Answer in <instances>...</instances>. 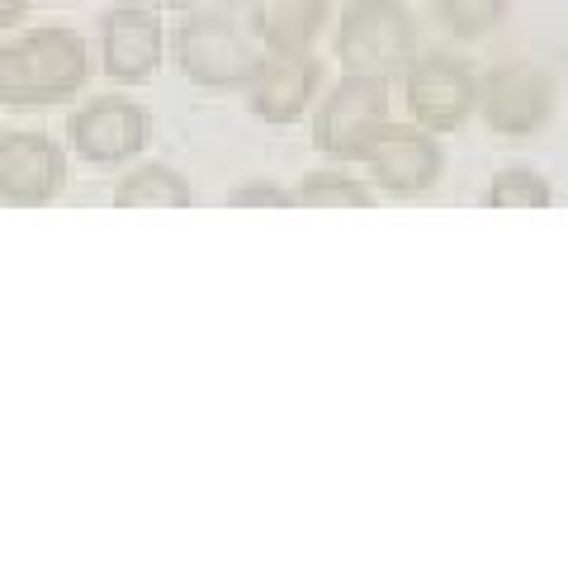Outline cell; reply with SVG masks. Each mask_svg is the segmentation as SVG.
<instances>
[{
  "mask_svg": "<svg viewBox=\"0 0 568 568\" xmlns=\"http://www.w3.org/2000/svg\"><path fill=\"white\" fill-rule=\"evenodd\" d=\"M91 81V48L77 29H29L0 43V104L39 110L81 95Z\"/></svg>",
  "mask_w": 568,
  "mask_h": 568,
  "instance_id": "obj_1",
  "label": "cell"
},
{
  "mask_svg": "<svg viewBox=\"0 0 568 568\" xmlns=\"http://www.w3.org/2000/svg\"><path fill=\"white\" fill-rule=\"evenodd\" d=\"M336 58L361 77H403L417 58V24L403 0H351L336 24Z\"/></svg>",
  "mask_w": 568,
  "mask_h": 568,
  "instance_id": "obj_2",
  "label": "cell"
},
{
  "mask_svg": "<svg viewBox=\"0 0 568 568\" xmlns=\"http://www.w3.org/2000/svg\"><path fill=\"white\" fill-rule=\"evenodd\" d=\"M175 62L204 91H246L261 67V48L227 10H200L175 29Z\"/></svg>",
  "mask_w": 568,
  "mask_h": 568,
  "instance_id": "obj_3",
  "label": "cell"
},
{
  "mask_svg": "<svg viewBox=\"0 0 568 568\" xmlns=\"http://www.w3.org/2000/svg\"><path fill=\"white\" fill-rule=\"evenodd\" d=\"M388 123V81L346 71L313 119V148L332 162H361L369 138Z\"/></svg>",
  "mask_w": 568,
  "mask_h": 568,
  "instance_id": "obj_4",
  "label": "cell"
},
{
  "mask_svg": "<svg viewBox=\"0 0 568 568\" xmlns=\"http://www.w3.org/2000/svg\"><path fill=\"white\" fill-rule=\"evenodd\" d=\"M403 100L417 129L455 133L478 110V77L469 71V62L450 58V52H417L403 71Z\"/></svg>",
  "mask_w": 568,
  "mask_h": 568,
  "instance_id": "obj_5",
  "label": "cell"
},
{
  "mask_svg": "<svg viewBox=\"0 0 568 568\" xmlns=\"http://www.w3.org/2000/svg\"><path fill=\"white\" fill-rule=\"evenodd\" d=\"M478 114L493 133L503 138H530L545 129V119L555 114V85L540 67L511 62L497 67L478 81Z\"/></svg>",
  "mask_w": 568,
  "mask_h": 568,
  "instance_id": "obj_6",
  "label": "cell"
},
{
  "mask_svg": "<svg viewBox=\"0 0 568 568\" xmlns=\"http://www.w3.org/2000/svg\"><path fill=\"white\" fill-rule=\"evenodd\" d=\"M71 133V148H77L91 166H123L148 148V133H152V119L142 104L133 100H91L81 104L67 123Z\"/></svg>",
  "mask_w": 568,
  "mask_h": 568,
  "instance_id": "obj_7",
  "label": "cell"
},
{
  "mask_svg": "<svg viewBox=\"0 0 568 568\" xmlns=\"http://www.w3.org/2000/svg\"><path fill=\"white\" fill-rule=\"evenodd\" d=\"M361 162L375 175V185L388 194H422L440 181V142L426 129H407V123H384L361 152Z\"/></svg>",
  "mask_w": 568,
  "mask_h": 568,
  "instance_id": "obj_8",
  "label": "cell"
},
{
  "mask_svg": "<svg viewBox=\"0 0 568 568\" xmlns=\"http://www.w3.org/2000/svg\"><path fill=\"white\" fill-rule=\"evenodd\" d=\"M166 52V29L148 6H114L100 20V67L110 81L142 85L156 77Z\"/></svg>",
  "mask_w": 568,
  "mask_h": 568,
  "instance_id": "obj_9",
  "label": "cell"
},
{
  "mask_svg": "<svg viewBox=\"0 0 568 568\" xmlns=\"http://www.w3.org/2000/svg\"><path fill=\"white\" fill-rule=\"evenodd\" d=\"M67 190V152L43 133H0V200L48 204Z\"/></svg>",
  "mask_w": 568,
  "mask_h": 568,
  "instance_id": "obj_10",
  "label": "cell"
},
{
  "mask_svg": "<svg viewBox=\"0 0 568 568\" xmlns=\"http://www.w3.org/2000/svg\"><path fill=\"white\" fill-rule=\"evenodd\" d=\"M317 81H323V62L313 52H265L256 77L246 81V100L265 123H294L313 104Z\"/></svg>",
  "mask_w": 568,
  "mask_h": 568,
  "instance_id": "obj_11",
  "label": "cell"
},
{
  "mask_svg": "<svg viewBox=\"0 0 568 568\" xmlns=\"http://www.w3.org/2000/svg\"><path fill=\"white\" fill-rule=\"evenodd\" d=\"M246 20L265 52H308L327 20V0H246Z\"/></svg>",
  "mask_w": 568,
  "mask_h": 568,
  "instance_id": "obj_12",
  "label": "cell"
},
{
  "mask_svg": "<svg viewBox=\"0 0 568 568\" xmlns=\"http://www.w3.org/2000/svg\"><path fill=\"white\" fill-rule=\"evenodd\" d=\"M114 209H190V181L171 166L129 171L114 185Z\"/></svg>",
  "mask_w": 568,
  "mask_h": 568,
  "instance_id": "obj_13",
  "label": "cell"
},
{
  "mask_svg": "<svg viewBox=\"0 0 568 568\" xmlns=\"http://www.w3.org/2000/svg\"><path fill=\"white\" fill-rule=\"evenodd\" d=\"M294 204H304V209H375V190L351 181L342 171H323V175H308V181L294 190Z\"/></svg>",
  "mask_w": 568,
  "mask_h": 568,
  "instance_id": "obj_14",
  "label": "cell"
},
{
  "mask_svg": "<svg viewBox=\"0 0 568 568\" xmlns=\"http://www.w3.org/2000/svg\"><path fill=\"white\" fill-rule=\"evenodd\" d=\"M488 209H549V200H555V190H549V181L540 171L530 166H511V171H497L493 185H488Z\"/></svg>",
  "mask_w": 568,
  "mask_h": 568,
  "instance_id": "obj_15",
  "label": "cell"
},
{
  "mask_svg": "<svg viewBox=\"0 0 568 568\" xmlns=\"http://www.w3.org/2000/svg\"><path fill=\"white\" fill-rule=\"evenodd\" d=\"M511 0H436V14L446 20L455 39H488V33L507 20Z\"/></svg>",
  "mask_w": 568,
  "mask_h": 568,
  "instance_id": "obj_16",
  "label": "cell"
},
{
  "mask_svg": "<svg viewBox=\"0 0 568 568\" xmlns=\"http://www.w3.org/2000/svg\"><path fill=\"white\" fill-rule=\"evenodd\" d=\"M256 204L290 209V204H294V190H280V185H246V190H233V209H256Z\"/></svg>",
  "mask_w": 568,
  "mask_h": 568,
  "instance_id": "obj_17",
  "label": "cell"
},
{
  "mask_svg": "<svg viewBox=\"0 0 568 568\" xmlns=\"http://www.w3.org/2000/svg\"><path fill=\"white\" fill-rule=\"evenodd\" d=\"M29 14V0H0V29H14Z\"/></svg>",
  "mask_w": 568,
  "mask_h": 568,
  "instance_id": "obj_18",
  "label": "cell"
},
{
  "mask_svg": "<svg viewBox=\"0 0 568 568\" xmlns=\"http://www.w3.org/2000/svg\"><path fill=\"white\" fill-rule=\"evenodd\" d=\"M152 6H166V10H190L194 0H152Z\"/></svg>",
  "mask_w": 568,
  "mask_h": 568,
  "instance_id": "obj_19",
  "label": "cell"
}]
</instances>
